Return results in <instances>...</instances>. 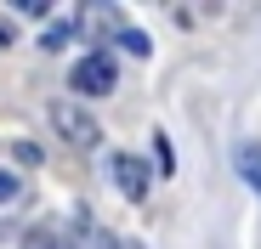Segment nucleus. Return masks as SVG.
I'll use <instances>...</instances> for the list:
<instances>
[{
  "mask_svg": "<svg viewBox=\"0 0 261 249\" xmlns=\"http://www.w3.org/2000/svg\"><path fill=\"white\" fill-rule=\"evenodd\" d=\"M233 164H239V176L261 193V147H255V142H239V147H233Z\"/></svg>",
  "mask_w": 261,
  "mask_h": 249,
  "instance_id": "5",
  "label": "nucleus"
},
{
  "mask_svg": "<svg viewBox=\"0 0 261 249\" xmlns=\"http://www.w3.org/2000/svg\"><path fill=\"white\" fill-rule=\"evenodd\" d=\"M68 34H74V23H51V28H46V40H40V46H46V51H57V46H63Z\"/></svg>",
  "mask_w": 261,
  "mask_h": 249,
  "instance_id": "6",
  "label": "nucleus"
},
{
  "mask_svg": "<svg viewBox=\"0 0 261 249\" xmlns=\"http://www.w3.org/2000/svg\"><path fill=\"white\" fill-rule=\"evenodd\" d=\"M68 91H80V97H108V91H114V57H102V51L80 57L74 74H68Z\"/></svg>",
  "mask_w": 261,
  "mask_h": 249,
  "instance_id": "1",
  "label": "nucleus"
},
{
  "mask_svg": "<svg viewBox=\"0 0 261 249\" xmlns=\"http://www.w3.org/2000/svg\"><path fill=\"white\" fill-rule=\"evenodd\" d=\"M51 124H57V131L74 142V147H97V119L91 113H85V108H74V102H51Z\"/></svg>",
  "mask_w": 261,
  "mask_h": 249,
  "instance_id": "2",
  "label": "nucleus"
},
{
  "mask_svg": "<svg viewBox=\"0 0 261 249\" xmlns=\"http://www.w3.org/2000/svg\"><path fill=\"white\" fill-rule=\"evenodd\" d=\"M119 46H125V51H137V57H148V51H153V46H148V40H142L137 28H125V34H119Z\"/></svg>",
  "mask_w": 261,
  "mask_h": 249,
  "instance_id": "7",
  "label": "nucleus"
},
{
  "mask_svg": "<svg viewBox=\"0 0 261 249\" xmlns=\"http://www.w3.org/2000/svg\"><path fill=\"white\" fill-rule=\"evenodd\" d=\"M0 46H12V28H6V23H0Z\"/></svg>",
  "mask_w": 261,
  "mask_h": 249,
  "instance_id": "9",
  "label": "nucleus"
},
{
  "mask_svg": "<svg viewBox=\"0 0 261 249\" xmlns=\"http://www.w3.org/2000/svg\"><path fill=\"white\" fill-rule=\"evenodd\" d=\"M17 193H23V181H17V176H6V170H0V204H6V198H17Z\"/></svg>",
  "mask_w": 261,
  "mask_h": 249,
  "instance_id": "8",
  "label": "nucleus"
},
{
  "mask_svg": "<svg viewBox=\"0 0 261 249\" xmlns=\"http://www.w3.org/2000/svg\"><path fill=\"white\" fill-rule=\"evenodd\" d=\"M23 249H74V232L68 227H34V232H23Z\"/></svg>",
  "mask_w": 261,
  "mask_h": 249,
  "instance_id": "4",
  "label": "nucleus"
},
{
  "mask_svg": "<svg viewBox=\"0 0 261 249\" xmlns=\"http://www.w3.org/2000/svg\"><path fill=\"white\" fill-rule=\"evenodd\" d=\"M108 176L119 181L125 198H148V181H153V176H148V164H142V159H130V153H114V159H108Z\"/></svg>",
  "mask_w": 261,
  "mask_h": 249,
  "instance_id": "3",
  "label": "nucleus"
}]
</instances>
